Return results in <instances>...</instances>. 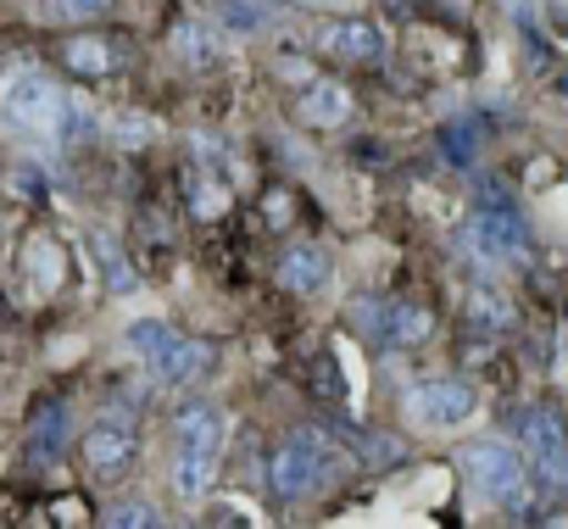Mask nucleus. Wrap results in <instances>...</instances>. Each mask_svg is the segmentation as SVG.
Segmentation results:
<instances>
[{
  "instance_id": "21",
  "label": "nucleus",
  "mask_w": 568,
  "mask_h": 529,
  "mask_svg": "<svg viewBox=\"0 0 568 529\" xmlns=\"http://www.w3.org/2000/svg\"><path fill=\"white\" fill-rule=\"evenodd\" d=\"M118 0H40V12L51 23H95V18H112Z\"/></svg>"
},
{
  "instance_id": "20",
  "label": "nucleus",
  "mask_w": 568,
  "mask_h": 529,
  "mask_svg": "<svg viewBox=\"0 0 568 529\" xmlns=\"http://www.w3.org/2000/svg\"><path fill=\"white\" fill-rule=\"evenodd\" d=\"M468 324H474L479 335H501V329H513V307H507L490 285H479V291L468 296Z\"/></svg>"
},
{
  "instance_id": "1",
  "label": "nucleus",
  "mask_w": 568,
  "mask_h": 529,
  "mask_svg": "<svg viewBox=\"0 0 568 529\" xmlns=\"http://www.w3.org/2000/svg\"><path fill=\"white\" fill-rule=\"evenodd\" d=\"M62 112H68V95L40 68H23L0 84V134L18 145H57Z\"/></svg>"
},
{
  "instance_id": "12",
  "label": "nucleus",
  "mask_w": 568,
  "mask_h": 529,
  "mask_svg": "<svg viewBox=\"0 0 568 529\" xmlns=\"http://www.w3.org/2000/svg\"><path fill=\"white\" fill-rule=\"evenodd\" d=\"M217 462H223V446H179L173 451V490L184 501H201L217 485Z\"/></svg>"
},
{
  "instance_id": "33",
  "label": "nucleus",
  "mask_w": 568,
  "mask_h": 529,
  "mask_svg": "<svg viewBox=\"0 0 568 529\" xmlns=\"http://www.w3.org/2000/svg\"><path fill=\"white\" fill-rule=\"evenodd\" d=\"M507 7H535V0H507Z\"/></svg>"
},
{
  "instance_id": "14",
  "label": "nucleus",
  "mask_w": 568,
  "mask_h": 529,
  "mask_svg": "<svg viewBox=\"0 0 568 529\" xmlns=\"http://www.w3.org/2000/svg\"><path fill=\"white\" fill-rule=\"evenodd\" d=\"M173 440L179 446H223V413L212 401H184L173 413Z\"/></svg>"
},
{
  "instance_id": "5",
  "label": "nucleus",
  "mask_w": 568,
  "mask_h": 529,
  "mask_svg": "<svg viewBox=\"0 0 568 529\" xmlns=\"http://www.w3.org/2000/svg\"><path fill=\"white\" fill-rule=\"evenodd\" d=\"M407 418L424 429H457L474 418V390L463 379H429L407 390Z\"/></svg>"
},
{
  "instance_id": "27",
  "label": "nucleus",
  "mask_w": 568,
  "mask_h": 529,
  "mask_svg": "<svg viewBox=\"0 0 568 529\" xmlns=\"http://www.w3.org/2000/svg\"><path fill=\"white\" fill-rule=\"evenodd\" d=\"M112 134H118V145L140 151V145H151V140H156V123H151V118H118V123H112Z\"/></svg>"
},
{
  "instance_id": "16",
  "label": "nucleus",
  "mask_w": 568,
  "mask_h": 529,
  "mask_svg": "<svg viewBox=\"0 0 568 529\" xmlns=\"http://www.w3.org/2000/svg\"><path fill=\"white\" fill-rule=\"evenodd\" d=\"M90 251H95V268H101V279H106V291H112V296H134V291H140L134 262L118 251V240H112V234H90Z\"/></svg>"
},
{
  "instance_id": "17",
  "label": "nucleus",
  "mask_w": 568,
  "mask_h": 529,
  "mask_svg": "<svg viewBox=\"0 0 568 529\" xmlns=\"http://www.w3.org/2000/svg\"><path fill=\"white\" fill-rule=\"evenodd\" d=\"M62 62H68L73 73H84V79H101V73L118 68V51H112L106 40H95V34H79V40L62 45Z\"/></svg>"
},
{
  "instance_id": "4",
  "label": "nucleus",
  "mask_w": 568,
  "mask_h": 529,
  "mask_svg": "<svg viewBox=\"0 0 568 529\" xmlns=\"http://www.w3.org/2000/svg\"><path fill=\"white\" fill-rule=\"evenodd\" d=\"M457 462H463V479H468V490L479 501H496L501 507L524 485V457L507 440H474V446L457 451Z\"/></svg>"
},
{
  "instance_id": "8",
  "label": "nucleus",
  "mask_w": 568,
  "mask_h": 529,
  "mask_svg": "<svg viewBox=\"0 0 568 529\" xmlns=\"http://www.w3.org/2000/svg\"><path fill=\"white\" fill-rule=\"evenodd\" d=\"M329 279H335V262H329V251L313 245V240H296L291 251L278 256V285L291 291V296H318Z\"/></svg>"
},
{
  "instance_id": "9",
  "label": "nucleus",
  "mask_w": 568,
  "mask_h": 529,
  "mask_svg": "<svg viewBox=\"0 0 568 529\" xmlns=\"http://www.w3.org/2000/svg\"><path fill=\"white\" fill-rule=\"evenodd\" d=\"M168 51H173V62H184L190 73H212V68H223V57H229L223 29H217V23H201V18H184V23L168 34Z\"/></svg>"
},
{
  "instance_id": "23",
  "label": "nucleus",
  "mask_w": 568,
  "mask_h": 529,
  "mask_svg": "<svg viewBox=\"0 0 568 529\" xmlns=\"http://www.w3.org/2000/svg\"><path fill=\"white\" fill-rule=\"evenodd\" d=\"M123 340H129V352H134V357H145V363H151V357L173 340V329H168L162 318H140V324H129V335H123Z\"/></svg>"
},
{
  "instance_id": "26",
  "label": "nucleus",
  "mask_w": 568,
  "mask_h": 529,
  "mask_svg": "<svg viewBox=\"0 0 568 529\" xmlns=\"http://www.w3.org/2000/svg\"><path fill=\"white\" fill-rule=\"evenodd\" d=\"M106 523H112V529H151V523H162V518H156L151 501H118V507L106 512Z\"/></svg>"
},
{
  "instance_id": "2",
  "label": "nucleus",
  "mask_w": 568,
  "mask_h": 529,
  "mask_svg": "<svg viewBox=\"0 0 568 529\" xmlns=\"http://www.w3.org/2000/svg\"><path fill=\"white\" fill-rule=\"evenodd\" d=\"M457 245L479 262V268H501V262H518V256H524L529 228H524V217H518L507 201H490V206L479 201V206L463 217Z\"/></svg>"
},
{
  "instance_id": "19",
  "label": "nucleus",
  "mask_w": 568,
  "mask_h": 529,
  "mask_svg": "<svg viewBox=\"0 0 568 529\" xmlns=\"http://www.w3.org/2000/svg\"><path fill=\"white\" fill-rule=\"evenodd\" d=\"M229 179L223 173H195V184H190V212H195V223H217L223 212H229Z\"/></svg>"
},
{
  "instance_id": "29",
  "label": "nucleus",
  "mask_w": 568,
  "mask_h": 529,
  "mask_svg": "<svg viewBox=\"0 0 568 529\" xmlns=\"http://www.w3.org/2000/svg\"><path fill=\"white\" fill-rule=\"evenodd\" d=\"M195 162H201V173H223V140H212V134H195Z\"/></svg>"
},
{
  "instance_id": "11",
  "label": "nucleus",
  "mask_w": 568,
  "mask_h": 529,
  "mask_svg": "<svg viewBox=\"0 0 568 529\" xmlns=\"http://www.w3.org/2000/svg\"><path fill=\"white\" fill-rule=\"evenodd\" d=\"M296 118H302L307 129H341V123L352 118V90L335 84V79H313V84L302 90V101H296Z\"/></svg>"
},
{
  "instance_id": "13",
  "label": "nucleus",
  "mask_w": 568,
  "mask_h": 529,
  "mask_svg": "<svg viewBox=\"0 0 568 529\" xmlns=\"http://www.w3.org/2000/svg\"><path fill=\"white\" fill-rule=\"evenodd\" d=\"M513 435L529 446V457L535 451H557V446H568V418L557 407H518L513 413Z\"/></svg>"
},
{
  "instance_id": "7",
  "label": "nucleus",
  "mask_w": 568,
  "mask_h": 529,
  "mask_svg": "<svg viewBox=\"0 0 568 529\" xmlns=\"http://www.w3.org/2000/svg\"><path fill=\"white\" fill-rule=\"evenodd\" d=\"M79 451H84V468L95 479H123L134 468V457H140V440H134V429L123 418H101V424L84 429Z\"/></svg>"
},
{
  "instance_id": "3",
  "label": "nucleus",
  "mask_w": 568,
  "mask_h": 529,
  "mask_svg": "<svg viewBox=\"0 0 568 529\" xmlns=\"http://www.w3.org/2000/svg\"><path fill=\"white\" fill-rule=\"evenodd\" d=\"M329 446H324V435H313V429H291L284 435V446L273 451V462H267V479H273V490L284 496V501H307L324 479H329Z\"/></svg>"
},
{
  "instance_id": "22",
  "label": "nucleus",
  "mask_w": 568,
  "mask_h": 529,
  "mask_svg": "<svg viewBox=\"0 0 568 529\" xmlns=\"http://www.w3.org/2000/svg\"><path fill=\"white\" fill-rule=\"evenodd\" d=\"M529 474H535V485H540V490L568 496V446H557V451H535Z\"/></svg>"
},
{
  "instance_id": "28",
  "label": "nucleus",
  "mask_w": 568,
  "mask_h": 529,
  "mask_svg": "<svg viewBox=\"0 0 568 529\" xmlns=\"http://www.w3.org/2000/svg\"><path fill=\"white\" fill-rule=\"evenodd\" d=\"M440 145H446V156H452L457 167L474 162V129H468V123H452V129L440 134Z\"/></svg>"
},
{
  "instance_id": "15",
  "label": "nucleus",
  "mask_w": 568,
  "mask_h": 529,
  "mask_svg": "<svg viewBox=\"0 0 568 529\" xmlns=\"http://www.w3.org/2000/svg\"><path fill=\"white\" fill-rule=\"evenodd\" d=\"M429 335H435L429 307H418V302H385V340L390 346H424Z\"/></svg>"
},
{
  "instance_id": "32",
  "label": "nucleus",
  "mask_w": 568,
  "mask_h": 529,
  "mask_svg": "<svg viewBox=\"0 0 568 529\" xmlns=\"http://www.w3.org/2000/svg\"><path fill=\"white\" fill-rule=\"evenodd\" d=\"M557 90H562V95H568V73H562V79H557Z\"/></svg>"
},
{
  "instance_id": "10",
  "label": "nucleus",
  "mask_w": 568,
  "mask_h": 529,
  "mask_svg": "<svg viewBox=\"0 0 568 529\" xmlns=\"http://www.w3.org/2000/svg\"><path fill=\"white\" fill-rule=\"evenodd\" d=\"M324 51L335 62H379L385 57V34L368 23V18H335L324 29Z\"/></svg>"
},
{
  "instance_id": "31",
  "label": "nucleus",
  "mask_w": 568,
  "mask_h": 529,
  "mask_svg": "<svg viewBox=\"0 0 568 529\" xmlns=\"http://www.w3.org/2000/svg\"><path fill=\"white\" fill-rule=\"evenodd\" d=\"M302 7H335V0H302Z\"/></svg>"
},
{
  "instance_id": "6",
  "label": "nucleus",
  "mask_w": 568,
  "mask_h": 529,
  "mask_svg": "<svg viewBox=\"0 0 568 529\" xmlns=\"http://www.w3.org/2000/svg\"><path fill=\"white\" fill-rule=\"evenodd\" d=\"M145 368H151L156 385H168V390H190V385H201L206 374H217V346H212V340L173 335Z\"/></svg>"
},
{
  "instance_id": "30",
  "label": "nucleus",
  "mask_w": 568,
  "mask_h": 529,
  "mask_svg": "<svg viewBox=\"0 0 568 529\" xmlns=\"http://www.w3.org/2000/svg\"><path fill=\"white\" fill-rule=\"evenodd\" d=\"M546 18H551V29L568 34V0H546Z\"/></svg>"
},
{
  "instance_id": "24",
  "label": "nucleus",
  "mask_w": 568,
  "mask_h": 529,
  "mask_svg": "<svg viewBox=\"0 0 568 529\" xmlns=\"http://www.w3.org/2000/svg\"><path fill=\"white\" fill-rule=\"evenodd\" d=\"M217 23L234 29V34H256V29H267V12L256 7V0H223V7H217Z\"/></svg>"
},
{
  "instance_id": "25",
  "label": "nucleus",
  "mask_w": 568,
  "mask_h": 529,
  "mask_svg": "<svg viewBox=\"0 0 568 529\" xmlns=\"http://www.w3.org/2000/svg\"><path fill=\"white\" fill-rule=\"evenodd\" d=\"M90 134H95V112H90V101H73V95H68V112H62L57 145H84Z\"/></svg>"
},
{
  "instance_id": "18",
  "label": "nucleus",
  "mask_w": 568,
  "mask_h": 529,
  "mask_svg": "<svg viewBox=\"0 0 568 529\" xmlns=\"http://www.w3.org/2000/svg\"><path fill=\"white\" fill-rule=\"evenodd\" d=\"M29 446H34V457H40V462H51V457H62V446H68V407H57V401H45V407L34 413V429H29Z\"/></svg>"
}]
</instances>
